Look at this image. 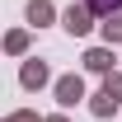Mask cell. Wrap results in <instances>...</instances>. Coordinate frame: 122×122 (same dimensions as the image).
<instances>
[{
	"instance_id": "obj_1",
	"label": "cell",
	"mask_w": 122,
	"mask_h": 122,
	"mask_svg": "<svg viewBox=\"0 0 122 122\" xmlns=\"http://www.w3.org/2000/svg\"><path fill=\"white\" fill-rule=\"evenodd\" d=\"M66 28H71V33H85V28H89V10H71V14H66Z\"/></svg>"
},
{
	"instance_id": "obj_3",
	"label": "cell",
	"mask_w": 122,
	"mask_h": 122,
	"mask_svg": "<svg viewBox=\"0 0 122 122\" xmlns=\"http://www.w3.org/2000/svg\"><path fill=\"white\" fill-rule=\"evenodd\" d=\"M61 99L75 103V99H80V80H66V85H61Z\"/></svg>"
},
{
	"instance_id": "obj_4",
	"label": "cell",
	"mask_w": 122,
	"mask_h": 122,
	"mask_svg": "<svg viewBox=\"0 0 122 122\" xmlns=\"http://www.w3.org/2000/svg\"><path fill=\"white\" fill-rule=\"evenodd\" d=\"M89 5H94V10H103V14H117V5H122V0H89Z\"/></svg>"
},
{
	"instance_id": "obj_2",
	"label": "cell",
	"mask_w": 122,
	"mask_h": 122,
	"mask_svg": "<svg viewBox=\"0 0 122 122\" xmlns=\"http://www.w3.org/2000/svg\"><path fill=\"white\" fill-rule=\"evenodd\" d=\"M103 33H108V38H113V42H117V38H122V14H108V24H103Z\"/></svg>"
}]
</instances>
